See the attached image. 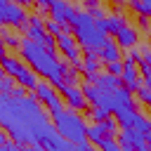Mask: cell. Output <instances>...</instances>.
I'll list each match as a JSON object with an SVG mask.
<instances>
[{"label": "cell", "mask_w": 151, "mask_h": 151, "mask_svg": "<svg viewBox=\"0 0 151 151\" xmlns=\"http://www.w3.org/2000/svg\"><path fill=\"white\" fill-rule=\"evenodd\" d=\"M33 71L35 76H42L50 85H54L57 90L64 85V78H66V71H68V64L59 61L57 59V52H50L40 45H35L33 40L28 38H21L19 42V52H17Z\"/></svg>", "instance_id": "6da1fadb"}, {"label": "cell", "mask_w": 151, "mask_h": 151, "mask_svg": "<svg viewBox=\"0 0 151 151\" xmlns=\"http://www.w3.org/2000/svg\"><path fill=\"white\" fill-rule=\"evenodd\" d=\"M71 35L76 38V42L85 50V52H97L106 40L109 35L104 33V28L99 26V21H94L87 12H78L76 19L71 21Z\"/></svg>", "instance_id": "7a4b0ae2"}, {"label": "cell", "mask_w": 151, "mask_h": 151, "mask_svg": "<svg viewBox=\"0 0 151 151\" xmlns=\"http://www.w3.org/2000/svg\"><path fill=\"white\" fill-rule=\"evenodd\" d=\"M54 130L59 132V137H64L68 144H80V142H87L85 139V132H87V123L85 118L78 113V111H71L66 109L61 116H57L52 120Z\"/></svg>", "instance_id": "3957f363"}, {"label": "cell", "mask_w": 151, "mask_h": 151, "mask_svg": "<svg viewBox=\"0 0 151 151\" xmlns=\"http://www.w3.org/2000/svg\"><path fill=\"white\" fill-rule=\"evenodd\" d=\"M0 68H2V73L5 76H9V78H14V83H19V87H26V90H35V85H38V76H35V71L19 57V54H5L2 59H0Z\"/></svg>", "instance_id": "277c9868"}, {"label": "cell", "mask_w": 151, "mask_h": 151, "mask_svg": "<svg viewBox=\"0 0 151 151\" xmlns=\"http://www.w3.org/2000/svg\"><path fill=\"white\" fill-rule=\"evenodd\" d=\"M33 97H35L40 104H45V106L50 109L52 120L66 111V109H64V99L57 94V87L50 85L47 80H38V85H35V90H33Z\"/></svg>", "instance_id": "5b68a950"}, {"label": "cell", "mask_w": 151, "mask_h": 151, "mask_svg": "<svg viewBox=\"0 0 151 151\" xmlns=\"http://www.w3.org/2000/svg\"><path fill=\"white\" fill-rule=\"evenodd\" d=\"M54 40H57V50L66 57L68 66L76 68V71H80V68H83V47L76 42V38L66 31V33H61V35L54 38Z\"/></svg>", "instance_id": "8992f818"}, {"label": "cell", "mask_w": 151, "mask_h": 151, "mask_svg": "<svg viewBox=\"0 0 151 151\" xmlns=\"http://www.w3.org/2000/svg\"><path fill=\"white\" fill-rule=\"evenodd\" d=\"M26 9L14 5L12 0H0V26H12V28H24L26 26Z\"/></svg>", "instance_id": "52a82bcc"}, {"label": "cell", "mask_w": 151, "mask_h": 151, "mask_svg": "<svg viewBox=\"0 0 151 151\" xmlns=\"http://www.w3.org/2000/svg\"><path fill=\"white\" fill-rule=\"evenodd\" d=\"M47 12H50V19H54V21L61 24V26H71V21H73L76 14H78L76 5L68 2V0H54Z\"/></svg>", "instance_id": "ba28073f"}, {"label": "cell", "mask_w": 151, "mask_h": 151, "mask_svg": "<svg viewBox=\"0 0 151 151\" xmlns=\"http://www.w3.org/2000/svg\"><path fill=\"white\" fill-rule=\"evenodd\" d=\"M59 92H61L64 106H68L71 111H85L90 106L85 94H83V90H80V85H61Z\"/></svg>", "instance_id": "9c48e42d"}, {"label": "cell", "mask_w": 151, "mask_h": 151, "mask_svg": "<svg viewBox=\"0 0 151 151\" xmlns=\"http://www.w3.org/2000/svg\"><path fill=\"white\" fill-rule=\"evenodd\" d=\"M116 45L120 47V50H130V47H137L139 45V28L137 26H132V24H125L116 35Z\"/></svg>", "instance_id": "30bf717a"}, {"label": "cell", "mask_w": 151, "mask_h": 151, "mask_svg": "<svg viewBox=\"0 0 151 151\" xmlns=\"http://www.w3.org/2000/svg\"><path fill=\"white\" fill-rule=\"evenodd\" d=\"M120 83H123V87H125V90L137 92V87L142 85V78H139V68H137V64H132V61H123Z\"/></svg>", "instance_id": "8fae6325"}, {"label": "cell", "mask_w": 151, "mask_h": 151, "mask_svg": "<svg viewBox=\"0 0 151 151\" xmlns=\"http://www.w3.org/2000/svg\"><path fill=\"white\" fill-rule=\"evenodd\" d=\"M97 57H99V61L101 64H109V61H120L123 59V50L116 45V40H106L99 50H97Z\"/></svg>", "instance_id": "7c38bea8"}, {"label": "cell", "mask_w": 151, "mask_h": 151, "mask_svg": "<svg viewBox=\"0 0 151 151\" xmlns=\"http://www.w3.org/2000/svg\"><path fill=\"white\" fill-rule=\"evenodd\" d=\"M125 24H127V21H125V17H123L120 12H113V14H106V17H104V19L99 21V26L104 28V33H106V35H111V33L116 35V33H118V31H120V28H123Z\"/></svg>", "instance_id": "4fadbf2b"}, {"label": "cell", "mask_w": 151, "mask_h": 151, "mask_svg": "<svg viewBox=\"0 0 151 151\" xmlns=\"http://www.w3.org/2000/svg\"><path fill=\"white\" fill-rule=\"evenodd\" d=\"M99 68H101V61H99V57H97V52H85V57H83V73H85V78H92V76H97L99 73Z\"/></svg>", "instance_id": "5bb4252c"}, {"label": "cell", "mask_w": 151, "mask_h": 151, "mask_svg": "<svg viewBox=\"0 0 151 151\" xmlns=\"http://www.w3.org/2000/svg\"><path fill=\"white\" fill-rule=\"evenodd\" d=\"M94 85H97V87H101V90H116V87H120L123 83H120V78H118V76L97 73V78H94Z\"/></svg>", "instance_id": "9a60e30c"}, {"label": "cell", "mask_w": 151, "mask_h": 151, "mask_svg": "<svg viewBox=\"0 0 151 151\" xmlns=\"http://www.w3.org/2000/svg\"><path fill=\"white\" fill-rule=\"evenodd\" d=\"M134 116H137V109H134V106H130V109H120V111L116 113V120H118V125L125 130V127H132Z\"/></svg>", "instance_id": "2e32d148"}, {"label": "cell", "mask_w": 151, "mask_h": 151, "mask_svg": "<svg viewBox=\"0 0 151 151\" xmlns=\"http://www.w3.org/2000/svg\"><path fill=\"white\" fill-rule=\"evenodd\" d=\"M106 137V132H104V127H101V123H90L87 125V132H85V139L90 142V144H99L101 139Z\"/></svg>", "instance_id": "e0dca14e"}, {"label": "cell", "mask_w": 151, "mask_h": 151, "mask_svg": "<svg viewBox=\"0 0 151 151\" xmlns=\"http://www.w3.org/2000/svg\"><path fill=\"white\" fill-rule=\"evenodd\" d=\"M0 38H2V45H5L7 50H17V52H19V42H21V38L12 35V33L7 31V26H0Z\"/></svg>", "instance_id": "ac0fdd59"}, {"label": "cell", "mask_w": 151, "mask_h": 151, "mask_svg": "<svg viewBox=\"0 0 151 151\" xmlns=\"http://www.w3.org/2000/svg\"><path fill=\"white\" fill-rule=\"evenodd\" d=\"M132 127H134L137 132H142V134H144V132H146V130L151 127V118L137 111V116H134V123H132Z\"/></svg>", "instance_id": "d6986e66"}, {"label": "cell", "mask_w": 151, "mask_h": 151, "mask_svg": "<svg viewBox=\"0 0 151 151\" xmlns=\"http://www.w3.org/2000/svg\"><path fill=\"white\" fill-rule=\"evenodd\" d=\"M132 9L139 17H151V0H132Z\"/></svg>", "instance_id": "ffe728a7"}, {"label": "cell", "mask_w": 151, "mask_h": 151, "mask_svg": "<svg viewBox=\"0 0 151 151\" xmlns=\"http://www.w3.org/2000/svg\"><path fill=\"white\" fill-rule=\"evenodd\" d=\"M45 31L52 35V38H59L61 33H66V26H61V24H57L54 19H47L45 21Z\"/></svg>", "instance_id": "44dd1931"}, {"label": "cell", "mask_w": 151, "mask_h": 151, "mask_svg": "<svg viewBox=\"0 0 151 151\" xmlns=\"http://www.w3.org/2000/svg\"><path fill=\"white\" fill-rule=\"evenodd\" d=\"M87 113H90L92 123H104V120L111 116V113H109L106 109H101V106H90V111H87Z\"/></svg>", "instance_id": "7402d4cb"}, {"label": "cell", "mask_w": 151, "mask_h": 151, "mask_svg": "<svg viewBox=\"0 0 151 151\" xmlns=\"http://www.w3.org/2000/svg\"><path fill=\"white\" fill-rule=\"evenodd\" d=\"M97 146H99V151H123L116 137H104V139H101Z\"/></svg>", "instance_id": "603a6c76"}, {"label": "cell", "mask_w": 151, "mask_h": 151, "mask_svg": "<svg viewBox=\"0 0 151 151\" xmlns=\"http://www.w3.org/2000/svg\"><path fill=\"white\" fill-rule=\"evenodd\" d=\"M101 127H104L106 137H116V134H118V127H120V125H118V120H116V118H111V116H109V118H106V120L101 123Z\"/></svg>", "instance_id": "cb8c5ba5"}, {"label": "cell", "mask_w": 151, "mask_h": 151, "mask_svg": "<svg viewBox=\"0 0 151 151\" xmlns=\"http://www.w3.org/2000/svg\"><path fill=\"white\" fill-rule=\"evenodd\" d=\"M125 61L139 64V61H142V47H139V45H137V47H130V50H127V54H125Z\"/></svg>", "instance_id": "d4e9b609"}, {"label": "cell", "mask_w": 151, "mask_h": 151, "mask_svg": "<svg viewBox=\"0 0 151 151\" xmlns=\"http://www.w3.org/2000/svg\"><path fill=\"white\" fill-rule=\"evenodd\" d=\"M106 73L120 78V73H123V61H109V64H106Z\"/></svg>", "instance_id": "484cf974"}, {"label": "cell", "mask_w": 151, "mask_h": 151, "mask_svg": "<svg viewBox=\"0 0 151 151\" xmlns=\"http://www.w3.org/2000/svg\"><path fill=\"white\" fill-rule=\"evenodd\" d=\"M83 7H85L87 14H92V12L101 9V0H83Z\"/></svg>", "instance_id": "4316f807"}, {"label": "cell", "mask_w": 151, "mask_h": 151, "mask_svg": "<svg viewBox=\"0 0 151 151\" xmlns=\"http://www.w3.org/2000/svg\"><path fill=\"white\" fill-rule=\"evenodd\" d=\"M12 90H14V78L2 76V80H0V92H12Z\"/></svg>", "instance_id": "83f0119b"}, {"label": "cell", "mask_w": 151, "mask_h": 151, "mask_svg": "<svg viewBox=\"0 0 151 151\" xmlns=\"http://www.w3.org/2000/svg\"><path fill=\"white\" fill-rule=\"evenodd\" d=\"M137 68H139V78H142V80H149V78H151V66H149V64L139 61Z\"/></svg>", "instance_id": "f1b7e54d"}, {"label": "cell", "mask_w": 151, "mask_h": 151, "mask_svg": "<svg viewBox=\"0 0 151 151\" xmlns=\"http://www.w3.org/2000/svg\"><path fill=\"white\" fill-rule=\"evenodd\" d=\"M66 151H92V144L90 142H80V144H68Z\"/></svg>", "instance_id": "f546056e"}, {"label": "cell", "mask_w": 151, "mask_h": 151, "mask_svg": "<svg viewBox=\"0 0 151 151\" xmlns=\"http://www.w3.org/2000/svg\"><path fill=\"white\" fill-rule=\"evenodd\" d=\"M33 2H35V9H38L35 14H45V12L50 9V5H52L54 0H33Z\"/></svg>", "instance_id": "4dcf8cb0"}, {"label": "cell", "mask_w": 151, "mask_h": 151, "mask_svg": "<svg viewBox=\"0 0 151 151\" xmlns=\"http://www.w3.org/2000/svg\"><path fill=\"white\" fill-rule=\"evenodd\" d=\"M0 151H31V149H24V146H19V144H14V142H5V144L0 146Z\"/></svg>", "instance_id": "1f68e13d"}, {"label": "cell", "mask_w": 151, "mask_h": 151, "mask_svg": "<svg viewBox=\"0 0 151 151\" xmlns=\"http://www.w3.org/2000/svg\"><path fill=\"white\" fill-rule=\"evenodd\" d=\"M142 61L151 66V50H149V47H142Z\"/></svg>", "instance_id": "d6a6232c"}, {"label": "cell", "mask_w": 151, "mask_h": 151, "mask_svg": "<svg viewBox=\"0 0 151 151\" xmlns=\"http://www.w3.org/2000/svg\"><path fill=\"white\" fill-rule=\"evenodd\" d=\"M12 2H14V5H19V7H24V9H26L28 5H33V0H12Z\"/></svg>", "instance_id": "836d02e7"}, {"label": "cell", "mask_w": 151, "mask_h": 151, "mask_svg": "<svg viewBox=\"0 0 151 151\" xmlns=\"http://www.w3.org/2000/svg\"><path fill=\"white\" fill-rule=\"evenodd\" d=\"M144 142H146V146L151 149V127H149V130L144 132Z\"/></svg>", "instance_id": "e575fe53"}, {"label": "cell", "mask_w": 151, "mask_h": 151, "mask_svg": "<svg viewBox=\"0 0 151 151\" xmlns=\"http://www.w3.org/2000/svg\"><path fill=\"white\" fill-rule=\"evenodd\" d=\"M5 54H7V47H5V45H2V38H0V59H2V57H5Z\"/></svg>", "instance_id": "d590c367"}, {"label": "cell", "mask_w": 151, "mask_h": 151, "mask_svg": "<svg viewBox=\"0 0 151 151\" xmlns=\"http://www.w3.org/2000/svg\"><path fill=\"white\" fill-rule=\"evenodd\" d=\"M5 142H7V132H0V146H2Z\"/></svg>", "instance_id": "8d00e7d4"}, {"label": "cell", "mask_w": 151, "mask_h": 151, "mask_svg": "<svg viewBox=\"0 0 151 151\" xmlns=\"http://www.w3.org/2000/svg\"><path fill=\"white\" fill-rule=\"evenodd\" d=\"M144 87H149V90H151V78H149V80H144Z\"/></svg>", "instance_id": "74e56055"}, {"label": "cell", "mask_w": 151, "mask_h": 151, "mask_svg": "<svg viewBox=\"0 0 151 151\" xmlns=\"http://www.w3.org/2000/svg\"><path fill=\"white\" fill-rule=\"evenodd\" d=\"M120 149H123V151H134L132 146H120Z\"/></svg>", "instance_id": "f35d334b"}, {"label": "cell", "mask_w": 151, "mask_h": 151, "mask_svg": "<svg viewBox=\"0 0 151 151\" xmlns=\"http://www.w3.org/2000/svg\"><path fill=\"white\" fill-rule=\"evenodd\" d=\"M92 151H94V149H92Z\"/></svg>", "instance_id": "ab89813d"}]
</instances>
